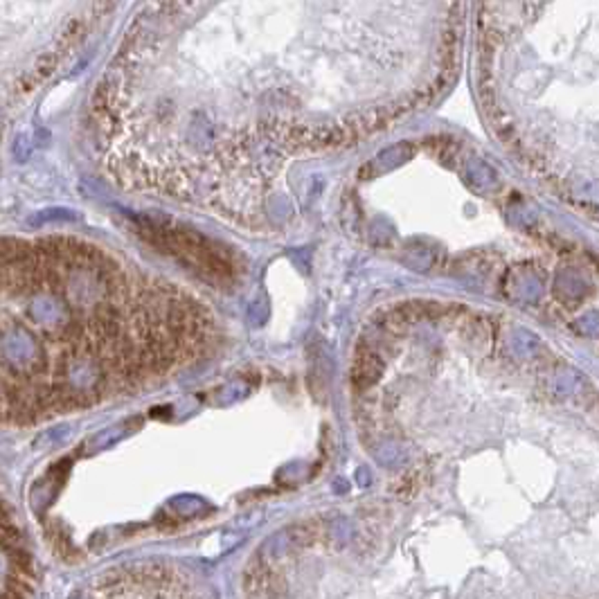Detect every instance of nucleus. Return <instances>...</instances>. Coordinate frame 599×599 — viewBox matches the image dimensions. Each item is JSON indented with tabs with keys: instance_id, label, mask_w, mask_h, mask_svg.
Instances as JSON below:
<instances>
[{
	"instance_id": "nucleus-1",
	"label": "nucleus",
	"mask_w": 599,
	"mask_h": 599,
	"mask_svg": "<svg viewBox=\"0 0 599 599\" xmlns=\"http://www.w3.org/2000/svg\"><path fill=\"white\" fill-rule=\"evenodd\" d=\"M205 315L72 239L0 244V422L92 406L190 361Z\"/></svg>"
},
{
	"instance_id": "nucleus-2",
	"label": "nucleus",
	"mask_w": 599,
	"mask_h": 599,
	"mask_svg": "<svg viewBox=\"0 0 599 599\" xmlns=\"http://www.w3.org/2000/svg\"><path fill=\"white\" fill-rule=\"evenodd\" d=\"M3 566L5 563H3V556H0V575H3Z\"/></svg>"
}]
</instances>
